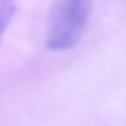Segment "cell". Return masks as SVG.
Listing matches in <instances>:
<instances>
[{
  "label": "cell",
  "instance_id": "obj_2",
  "mask_svg": "<svg viewBox=\"0 0 126 126\" xmlns=\"http://www.w3.org/2000/svg\"><path fill=\"white\" fill-rule=\"evenodd\" d=\"M15 0H0V41L15 14Z\"/></svg>",
  "mask_w": 126,
  "mask_h": 126
},
{
  "label": "cell",
  "instance_id": "obj_1",
  "mask_svg": "<svg viewBox=\"0 0 126 126\" xmlns=\"http://www.w3.org/2000/svg\"><path fill=\"white\" fill-rule=\"evenodd\" d=\"M90 0H56L49 14L46 46L53 52L73 47L85 30Z\"/></svg>",
  "mask_w": 126,
  "mask_h": 126
}]
</instances>
